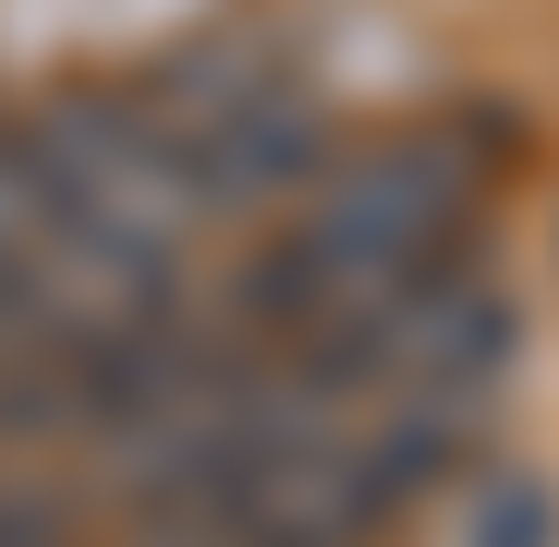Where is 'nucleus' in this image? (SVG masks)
Segmentation results:
<instances>
[{
    "label": "nucleus",
    "mask_w": 559,
    "mask_h": 547,
    "mask_svg": "<svg viewBox=\"0 0 559 547\" xmlns=\"http://www.w3.org/2000/svg\"><path fill=\"white\" fill-rule=\"evenodd\" d=\"M462 207H475V158H462V134H390L365 170H341L329 195L243 267V317L329 329L353 305H378V293L414 281V267L450 255Z\"/></svg>",
    "instance_id": "1"
},
{
    "label": "nucleus",
    "mask_w": 559,
    "mask_h": 547,
    "mask_svg": "<svg viewBox=\"0 0 559 547\" xmlns=\"http://www.w3.org/2000/svg\"><path fill=\"white\" fill-rule=\"evenodd\" d=\"M134 547H243L219 511H170V523H134Z\"/></svg>",
    "instance_id": "5"
},
{
    "label": "nucleus",
    "mask_w": 559,
    "mask_h": 547,
    "mask_svg": "<svg viewBox=\"0 0 559 547\" xmlns=\"http://www.w3.org/2000/svg\"><path fill=\"white\" fill-rule=\"evenodd\" d=\"M547 535H559V523H547V487H523V475L487 487L475 523H462V547H547Z\"/></svg>",
    "instance_id": "3"
},
{
    "label": "nucleus",
    "mask_w": 559,
    "mask_h": 547,
    "mask_svg": "<svg viewBox=\"0 0 559 547\" xmlns=\"http://www.w3.org/2000/svg\"><path fill=\"white\" fill-rule=\"evenodd\" d=\"M61 499H0V547H61Z\"/></svg>",
    "instance_id": "4"
},
{
    "label": "nucleus",
    "mask_w": 559,
    "mask_h": 547,
    "mask_svg": "<svg viewBox=\"0 0 559 547\" xmlns=\"http://www.w3.org/2000/svg\"><path fill=\"white\" fill-rule=\"evenodd\" d=\"M49 231H61V195H49L37 146H25V134H0V293H13V267H25Z\"/></svg>",
    "instance_id": "2"
}]
</instances>
